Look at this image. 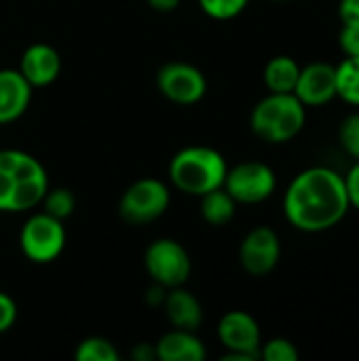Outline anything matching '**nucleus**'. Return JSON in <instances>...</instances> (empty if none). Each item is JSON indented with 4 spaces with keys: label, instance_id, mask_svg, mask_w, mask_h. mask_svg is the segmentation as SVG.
Returning a JSON list of instances; mask_svg holds the SVG:
<instances>
[{
    "label": "nucleus",
    "instance_id": "3",
    "mask_svg": "<svg viewBox=\"0 0 359 361\" xmlns=\"http://www.w3.org/2000/svg\"><path fill=\"white\" fill-rule=\"evenodd\" d=\"M307 125V108L294 93H269L250 114L252 133L267 144H288Z\"/></svg>",
    "mask_w": 359,
    "mask_h": 361
},
{
    "label": "nucleus",
    "instance_id": "4",
    "mask_svg": "<svg viewBox=\"0 0 359 361\" xmlns=\"http://www.w3.org/2000/svg\"><path fill=\"white\" fill-rule=\"evenodd\" d=\"M19 247L34 264H49L57 260L66 247V226L47 212L30 216L19 233Z\"/></svg>",
    "mask_w": 359,
    "mask_h": 361
},
{
    "label": "nucleus",
    "instance_id": "27",
    "mask_svg": "<svg viewBox=\"0 0 359 361\" xmlns=\"http://www.w3.org/2000/svg\"><path fill=\"white\" fill-rule=\"evenodd\" d=\"M345 178V188H347V197H349V207L359 212V161H355L347 173H343Z\"/></svg>",
    "mask_w": 359,
    "mask_h": 361
},
{
    "label": "nucleus",
    "instance_id": "24",
    "mask_svg": "<svg viewBox=\"0 0 359 361\" xmlns=\"http://www.w3.org/2000/svg\"><path fill=\"white\" fill-rule=\"evenodd\" d=\"M13 195H15V178L8 169L0 165V212H13Z\"/></svg>",
    "mask_w": 359,
    "mask_h": 361
},
{
    "label": "nucleus",
    "instance_id": "12",
    "mask_svg": "<svg viewBox=\"0 0 359 361\" xmlns=\"http://www.w3.org/2000/svg\"><path fill=\"white\" fill-rule=\"evenodd\" d=\"M17 70L32 85V89L49 87L61 72V57L55 47L47 42H34L21 53Z\"/></svg>",
    "mask_w": 359,
    "mask_h": 361
},
{
    "label": "nucleus",
    "instance_id": "18",
    "mask_svg": "<svg viewBox=\"0 0 359 361\" xmlns=\"http://www.w3.org/2000/svg\"><path fill=\"white\" fill-rule=\"evenodd\" d=\"M336 68V97L359 108V57H345Z\"/></svg>",
    "mask_w": 359,
    "mask_h": 361
},
{
    "label": "nucleus",
    "instance_id": "1",
    "mask_svg": "<svg viewBox=\"0 0 359 361\" xmlns=\"http://www.w3.org/2000/svg\"><path fill=\"white\" fill-rule=\"evenodd\" d=\"M284 216L288 224L307 235L336 228L349 214L345 178L328 165H313L292 178L284 192Z\"/></svg>",
    "mask_w": 359,
    "mask_h": 361
},
{
    "label": "nucleus",
    "instance_id": "8",
    "mask_svg": "<svg viewBox=\"0 0 359 361\" xmlns=\"http://www.w3.org/2000/svg\"><path fill=\"white\" fill-rule=\"evenodd\" d=\"M275 188V171L260 161H243L235 167H229L224 178V190L237 201V205H258L271 199Z\"/></svg>",
    "mask_w": 359,
    "mask_h": 361
},
{
    "label": "nucleus",
    "instance_id": "6",
    "mask_svg": "<svg viewBox=\"0 0 359 361\" xmlns=\"http://www.w3.org/2000/svg\"><path fill=\"white\" fill-rule=\"evenodd\" d=\"M144 267L152 283L171 290L188 281L193 260L182 243L174 239H154L144 252Z\"/></svg>",
    "mask_w": 359,
    "mask_h": 361
},
{
    "label": "nucleus",
    "instance_id": "17",
    "mask_svg": "<svg viewBox=\"0 0 359 361\" xmlns=\"http://www.w3.org/2000/svg\"><path fill=\"white\" fill-rule=\"evenodd\" d=\"M201 199V218L212 226H224L235 218L237 201L224 190V186L205 192Z\"/></svg>",
    "mask_w": 359,
    "mask_h": 361
},
{
    "label": "nucleus",
    "instance_id": "22",
    "mask_svg": "<svg viewBox=\"0 0 359 361\" xmlns=\"http://www.w3.org/2000/svg\"><path fill=\"white\" fill-rule=\"evenodd\" d=\"M258 357L264 361H298L300 353L292 341L275 336V338H269L267 343L260 345Z\"/></svg>",
    "mask_w": 359,
    "mask_h": 361
},
{
    "label": "nucleus",
    "instance_id": "14",
    "mask_svg": "<svg viewBox=\"0 0 359 361\" xmlns=\"http://www.w3.org/2000/svg\"><path fill=\"white\" fill-rule=\"evenodd\" d=\"M163 309H165L167 322L180 330L197 332L203 322V307H201L199 298L193 292L184 290V286L167 290Z\"/></svg>",
    "mask_w": 359,
    "mask_h": 361
},
{
    "label": "nucleus",
    "instance_id": "15",
    "mask_svg": "<svg viewBox=\"0 0 359 361\" xmlns=\"http://www.w3.org/2000/svg\"><path fill=\"white\" fill-rule=\"evenodd\" d=\"M157 360L161 361H203L207 351L205 345L199 341V336L190 330L174 328L165 332L154 343Z\"/></svg>",
    "mask_w": 359,
    "mask_h": 361
},
{
    "label": "nucleus",
    "instance_id": "2",
    "mask_svg": "<svg viewBox=\"0 0 359 361\" xmlns=\"http://www.w3.org/2000/svg\"><path fill=\"white\" fill-rule=\"evenodd\" d=\"M229 165L222 152L209 146H188L169 161V180L174 188L190 197H203L224 186Z\"/></svg>",
    "mask_w": 359,
    "mask_h": 361
},
{
    "label": "nucleus",
    "instance_id": "25",
    "mask_svg": "<svg viewBox=\"0 0 359 361\" xmlns=\"http://www.w3.org/2000/svg\"><path fill=\"white\" fill-rule=\"evenodd\" d=\"M339 44L345 57H359V25H343L339 34Z\"/></svg>",
    "mask_w": 359,
    "mask_h": 361
},
{
    "label": "nucleus",
    "instance_id": "21",
    "mask_svg": "<svg viewBox=\"0 0 359 361\" xmlns=\"http://www.w3.org/2000/svg\"><path fill=\"white\" fill-rule=\"evenodd\" d=\"M197 2L207 17L218 19V21L235 19L250 4V0H197Z\"/></svg>",
    "mask_w": 359,
    "mask_h": 361
},
{
    "label": "nucleus",
    "instance_id": "26",
    "mask_svg": "<svg viewBox=\"0 0 359 361\" xmlns=\"http://www.w3.org/2000/svg\"><path fill=\"white\" fill-rule=\"evenodd\" d=\"M15 322H17V305L8 294L0 292V334L8 332L15 326Z\"/></svg>",
    "mask_w": 359,
    "mask_h": 361
},
{
    "label": "nucleus",
    "instance_id": "11",
    "mask_svg": "<svg viewBox=\"0 0 359 361\" xmlns=\"http://www.w3.org/2000/svg\"><path fill=\"white\" fill-rule=\"evenodd\" d=\"M294 95L305 108H322L336 99V68L328 61H313L300 66Z\"/></svg>",
    "mask_w": 359,
    "mask_h": 361
},
{
    "label": "nucleus",
    "instance_id": "29",
    "mask_svg": "<svg viewBox=\"0 0 359 361\" xmlns=\"http://www.w3.org/2000/svg\"><path fill=\"white\" fill-rule=\"evenodd\" d=\"M131 357L138 361H150L157 357V351H154V345H148V343H140L138 347H133L131 351Z\"/></svg>",
    "mask_w": 359,
    "mask_h": 361
},
{
    "label": "nucleus",
    "instance_id": "10",
    "mask_svg": "<svg viewBox=\"0 0 359 361\" xmlns=\"http://www.w3.org/2000/svg\"><path fill=\"white\" fill-rule=\"evenodd\" d=\"M281 260V241L271 226L252 228L239 245V264L252 277H267Z\"/></svg>",
    "mask_w": 359,
    "mask_h": 361
},
{
    "label": "nucleus",
    "instance_id": "19",
    "mask_svg": "<svg viewBox=\"0 0 359 361\" xmlns=\"http://www.w3.org/2000/svg\"><path fill=\"white\" fill-rule=\"evenodd\" d=\"M74 357L78 361H118L116 347L102 336H89L76 345Z\"/></svg>",
    "mask_w": 359,
    "mask_h": 361
},
{
    "label": "nucleus",
    "instance_id": "20",
    "mask_svg": "<svg viewBox=\"0 0 359 361\" xmlns=\"http://www.w3.org/2000/svg\"><path fill=\"white\" fill-rule=\"evenodd\" d=\"M42 207H44L42 212H47L49 216H53V218H57V220L63 222L66 218H70L74 214L76 199H74V195H72L70 188H63V186L51 188L49 186V190L42 197Z\"/></svg>",
    "mask_w": 359,
    "mask_h": 361
},
{
    "label": "nucleus",
    "instance_id": "28",
    "mask_svg": "<svg viewBox=\"0 0 359 361\" xmlns=\"http://www.w3.org/2000/svg\"><path fill=\"white\" fill-rule=\"evenodd\" d=\"M339 19L343 25H359V0H341Z\"/></svg>",
    "mask_w": 359,
    "mask_h": 361
},
{
    "label": "nucleus",
    "instance_id": "31",
    "mask_svg": "<svg viewBox=\"0 0 359 361\" xmlns=\"http://www.w3.org/2000/svg\"><path fill=\"white\" fill-rule=\"evenodd\" d=\"M275 2H286V0H275Z\"/></svg>",
    "mask_w": 359,
    "mask_h": 361
},
{
    "label": "nucleus",
    "instance_id": "23",
    "mask_svg": "<svg viewBox=\"0 0 359 361\" xmlns=\"http://www.w3.org/2000/svg\"><path fill=\"white\" fill-rule=\"evenodd\" d=\"M339 142L353 161H359V112L343 118L339 127Z\"/></svg>",
    "mask_w": 359,
    "mask_h": 361
},
{
    "label": "nucleus",
    "instance_id": "5",
    "mask_svg": "<svg viewBox=\"0 0 359 361\" xmlns=\"http://www.w3.org/2000/svg\"><path fill=\"white\" fill-rule=\"evenodd\" d=\"M171 201V192L165 182L157 178H140L123 192L118 201V214L125 222L142 226L159 220Z\"/></svg>",
    "mask_w": 359,
    "mask_h": 361
},
{
    "label": "nucleus",
    "instance_id": "7",
    "mask_svg": "<svg viewBox=\"0 0 359 361\" xmlns=\"http://www.w3.org/2000/svg\"><path fill=\"white\" fill-rule=\"evenodd\" d=\"M220 345L226 349L222 361L260 360L262 332L254 315L248 311H229L220 317L216 328Z\"/></svg>",
    "mask_w": 359,
    "mask_h": 361
},
{
    "label": "nucleus",
    "instance_id": "13",
    "mask_svg": "<svg viewBox=\"0 0 359 361\" xmlns=\"http://www.w3.org/2000/svg\"><path fill=\"white\" fill-rule=\"evenodd\" d=\"M32 85L15 68L0 70V125L21 118L32 102Z\"/></svg>",
    "mask_w": 359,
    "mask_h": 361
},
{
    "label": "nucleus",
    "instance_id": "30",
    "mask_svg": "<svg viewBox=\"0 0 359 361\" xmlns=\"http://www.w3.org/2000/svg\"><path fill=\"white\" fill-rule=\"evenodd\" d=\"M148 2V6L152 8V11H159V13H171V11H176L178 6H180V2L182 0H146Z\"/></svg>",
    "mask_w": 359,
    "mask_h": 361
},
{
    "label": "nucleus",
    "instance_id": "16",
    "mask_svg": "<svg viewBox=\"0 0 359 361\" xmlns=\"http://www.w3.org/2000/svg\"><path fill=\"white\" fill-rule=\"evenodd\" d=\"M300 74V63L290 55H275L267 61L262 80L269 93H294Z\"/></svg>",
    "mask_w": 359,
    "mask_h": 361
},
{
    "label": "nucleus",
    "instance_id": "9",
    "mask_svg": "<svg viewBox=\"0 0 359 361\" xmlns=\"http://www.w3.org/2000/svg\"><path fill=\"white\" fill-rule=\"evenodd\" d=\"M154 80L159 93L178 106L199 104L207 93L205 74L197 66L186 61H169L161 66Z\"/></svg>",
    "mask_w": 359,
    "mask_h": 361
}]
</instances>
